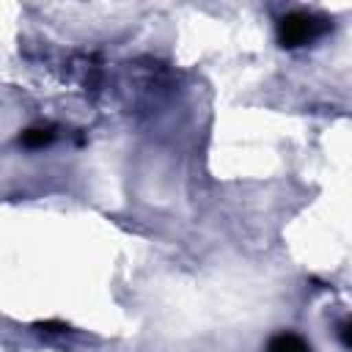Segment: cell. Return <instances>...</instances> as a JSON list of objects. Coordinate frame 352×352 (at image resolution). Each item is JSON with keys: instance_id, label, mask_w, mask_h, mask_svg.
<instances>
[{"instance_id": "5b68a950", "label": "cell", "mask_w": 352, "mask_h": 352, "mask_svg": "<svg viewBox=\"0 0 352 352\" xmlns=\"http://www.w3.org/2000/svg\"><path fill=\"white\" fill-rule=\"evenodd\" d=\"M38 327H47V333H58V330H66V324H63V322H44V324H38Z\"/></svg>"}, {"instance_id": "7a4b0ae2", "label": "cell", "mask_w": 352, "mask_h": 352, "mask_svg": "<svg viewBox=\"0 0 352 352\" xmlns=\"http://www.w3.org/2000/svg\"><path fill=\"white\" fill-rule=\"evenodd\" d=\"M264 352H311V344L300 336V333H292V330H283V333H275Z\"/></svg>"}, {"instance_id": "6da1fadb", "label": "cell", "mask_w": 352, "mask_h": 352, "mask_svg": "<svg viewBox=\"0 0 352 352\" xmlns=\"http://www.w3.org/2000/svg\"><path fill=\"white\" fill-rule=\"evenodd\" d=\"M327 30H330L327 19H322V16L311 14V11H289V14H283L278 19V28H275L278 44L280 47H289V50L314 44Z\"/></svg>"}, {"instance_id": "3957f363", "label": "cell", "mask_w": 352, "mask_h": 352, "mask_svg": "<svg viewBox=\"0 0 352 352\" xmlns=\"http://www.w3.org/2000/svg\"><path fill=\"white\" fill-rule=\"evenodd\" d=\"M52 140H55V132H52V126H44V124L28 126V129L19 135V143H22L25 148H30V151H38V148L50 146Z\"/></svg>"}, {"instance_id": "277c9868", "label": "cell", "mask_w": 352, "mask_h": 352, "mask_svg": "<svg viewBox=\"0 0 352 352\" xmlns=\"http://www.w3.org/2000/svg\"><path fill=\"white\" fill-rule=\"evenodd\" d=\"M338 338H341V344H344L346 349H352V319L341 322V327H338Z\"/></svg>"}]
</instances>
